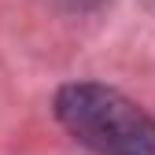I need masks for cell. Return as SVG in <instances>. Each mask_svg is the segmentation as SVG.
Instances as JSON below:
<instances>
[{"label":"cell","mask_w":155,"mask_h":155,"mask_svg":"<svg viewBox=\"0 0 155 155\" xmlns=\"http://www.w3.org/2000/svg\"><path fill=\"white\" fill-rule=\"evenodd\" d=\"M78 4H81V0H78Z\"/></svg>","instance_id":"cell-2"},{"label":"cell","mask_w":155,"mask_h":155,"mask_svg":"<svg viewBox=\"0 0 155 155\" xmlns=\"http://www.w3.org/2000/svg\"><path fill=\"white\" fill-rule=\"evenodd\" d=\"M55 118L96 155H155V118L118 89L78 81L55 96Z\"/></svg>","instance_id":"cell-1"}]
</instances>
